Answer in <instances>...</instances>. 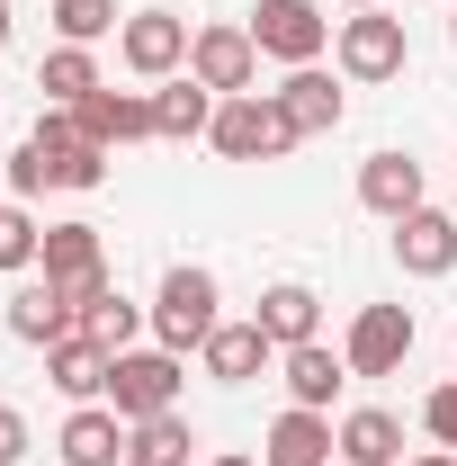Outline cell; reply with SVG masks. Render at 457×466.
<instances>
[{
	"instance_id": "1",
	"label": "cell",
	"mask_w": 457,
	"mask_h": 466,
	"mask_svg": "<svg viewBox=\"0 0 457 466\" xmlns=\"http://www.w3.org/2000/svg\"><path fill=\"white\" fill-rule=\"evenodd\" d=\"M9 179H18L27 198H36V188H99V179H108V144H90L63 108H46L36 135L9 153Z\"/></svg>"
},
{
	"instance_id": "2",
	"label": "cell",
	"mask_w": 457,
	"mask_h": 466,
	"mask_svg": "<svg viewBox=\"0 0 457 466\" xmlns=\"http://www.w3.org/2000/svg\"><path fill=\"white\" fill-rule=\"evenodd\" d=\"M216 153L225 162H279L287 144H296V126L279 116V99H260V90H242V99H216Z\"/></svg>"
},
{
	"instance_id": "3",
	"label": "cell",
	"mask_w": 457,
	"mask_h": 466,
	"mask_svg": "<svg viewBox=\"0 0 457 466\" xmlns=\"http://www.w3.org/2000/svg\"><path fill=\"white\" fill-rule=\"evenodd\" d=\"M216 279L207 269H171L162 279V305H153V332H162V350H207L216 341Z\"/></svg>"
},
{
	"instance_id": "4",
	"label": "cell",
	"mask_w": 457,
	"mask_h": 466,
	"mask_svg": "<svg viewBox=\"0 0 457 466\" xmlns=\"http://www.w3.org/2000/svg\"><path fill=\"white\" fill-rule=\"evenodd\" d=\"M108 404L126 421H153V412H179V350H126L108 377Z\"/></svg>"
},
{
	"instance_id": "5",
	"label": "cell",
	"mask_w": 457,
	"mask_h": 466,
	"mask_svg": "<svg viewBox=\"0 0 457 466\" xmlns=\"http://www.w3.org/2000/svg\"><path fill=\"white\" fill-rule=\"evenodd\" d=\"M36 260H46V279H55V288L72 296L81 314H90V305L108 296V260H99V225H46V251H36Z\"/></svg>"
},
{
	"instance_id": "6",
	"label": "cell",
	"mask_w": 457,
	"mask_h": 466,
	"mask_svg": "<svg viewBox=\"0 0 457 466\" xmlns=\"http://www.w3.org/2000/svg\"><path fill=\"white\" fill-rule=\"evenodd\" d=\"M242 27H251V46H260V55H279V63H296V72H305V63L323 55V36H332V27H323V9H314V0H260V9H251V18H242Z\"/></svg>"
},
{
	"instance_id": "7",
	"label": "cell",
	"mask_w": 457,
	"mask_h": 466,
	"mask_svg": "<svg viewBox=\"0 0 457 466\" xmlns=\"http://www.w3.org/2000/svg\"><path fill=\"white\" fill-rule=\"evenodd\" d=\"M251 72H260L251 27H198V36H188V81H207L216 99H242V90H251Z\"/></svg>"
},
{
	"instance_id": "8",
	"label": "cell",
	"mask_w": 457,
	"mask_h": 466,
	"mask_svg": "<svg viewBox=\"0 0 457 466\" xmlns=\"http://www.w3.org/2000/svg\"><path fill=\"white\" fill-rule=\"evenodd\" d=\"M117 55H126V72H144V81H171L179 63H188V27H179L171 9H135L117 27Z\"/></svg>"
},
{
	"instance_id": "9",
	"label": "cell",
	"mask_w": 457,
	"mask_h": 466,
	"mask_svg": "<svg viewBox=\"0 0 457 466\" xmlns=\"http://www.w3.org/2000/svg\"><path fill=\"white\" fill-rule=\"evenodd\" d=\"M403 350H412V314L403 305H368L359 323H350V377H395L403 368Z\"/></svg>"
},
{
	"instance_id": "10",
	"label": "cell",
	"mask_w": 457,
	"mask_h": 466,
	"mask_svg": "<svg viewBox=\"0 0 457 466\" xmlns=\"http://www.w3.org/2000/svg\"><path fill=\"white\" fill-rule=\"evenodd\" d=\"M341 72L350 81H395L403 72V18H377V9L341 18Z\"/></svg>"
},
{
	"instance_id": "11",
	"label": "cell",
	"mask_w": 457,
	"mask_h": 466,
	"mask_svg": "<svg viewBox=\"0 0 457 466\" xmlns=\"http://www.w3.org/2000/svg\"><path fill=\"white\" fill-rule=\"evenodd\" d=\"M126 458H135V431L117 404H81L63 421V466H126Z\"/></svg>"
},
{
	"instance_id": "12",
	"label": "cell",
	"mask_w": 457,
	"mask_h": 466,
	"mask_svg": "<svg viewBox=\"0 0 457 466\" xmlns=\"http://www.w3.org/2000/svg\"><path fill=\"white\" fill-rule=\"evenodd\" d=\"M9 332H18V341H36V350H55V341L81 332V305H72L55 279H27V288L9 296Z\"/></svg>"
},
{
	"instance_id": "13",
	"label": "cell",
	"mask_w": 457,
	"mask_h": 466,
	"mask_svg": "<svg viewBox=\"0 0 457 466\" xmlns=\"http://www.w3.org/2000/svg\"><path fill=\"white\" fill-rule=\"evenodd\" d=\"M72 126H81L90 144H144V135H162L144 90H90V99L72 108Z\"/></svg>"
},
{
	"instance_id": "14",
	"label": "cell",
	"mask_w": 457,
	"mask_h": 466,
	"mask_svg": "<svg viewBox=\"0 0 457 466\" xmlns=\"http://www.w3.org/2000/svg\"><path fill=\"white\" fill-rule=\"evenodd\" d=\"M46 377H55L72 404H99V395H108V377H117V350L90 341V332H72V341L46 350Z\"/></svg>"
},
{
	"instance_id": "15",
	"label": "cell",
	"mask_w": 457,
	"mask_h": 466,
	"mask_svg": "<svg viewBox=\"0 0 457 466\" xmlns=\"http://www.w3.org/2000/svg\"><path fill=\"white\" fill-rule=\"evenodd\" d=\"M395 260L412 269V279H449L457 269V225L440 216V207H412L395 225Z\"/></svg>"
},
{
	"instance_id": "16",
	"label": "cell",
	"mask_w": 457,
	"mask_h": 466,
	"mask_svg": "<svg viewBox=\"0 0 457 466\" xmlns=\"http://www.w3.org/2000/svg\"><path fill=\"white\" fill-rule=\"evenodd\" d=\"M269 99H279V116L296 126V144L341 126V90H332V72H314V63H305V72H287V90H269Z\"/></svg>"
},
{
	"instance_id": "17",
	"label": "cell",
	"mask_w": 457,
	"mask_h": 466,
	"mask_svg": "<svg viewBox=\"0 0 457 466\" xmlns=\"http://www.w3.org/2000/svg\"><path fill=\"white\" fill-rule=\"evenodd\" d=\"M332 449H341V440H332V421L296 404V412H279V431H269L260 466H332Z\"/></svg>"
},
{
	"instance_id": "18",
	"label": "cell",
	"mask_w": 457,
	"mask_h": 466,
	"mask_svg": "<svg viewBox=\"0 0 457 466\" xmlns=\"http://www.w3.org/2000/svg\"><path fill=\"white\" fill-rule=\"evenodd\" d=\"M269 332H260V323H216V341L198 350V359H207V377H225V386H242V377H260V368H269Z\"/></svg>"
},
{
	"instance_id": "19",
	"label": "cell",
	"mask_w": 457,
	"mask_h": 466,
	"mask_svg": "<svg viewBox=\"0 0 457 466\" xmlns=\"http://www.w3.org/2000/svg\"><path fill=\"white\" fill-rule=\"evenodd\" d=\"M359 198H368V207H377V216H412V207H421V162H403V153H377V162H368V171H359Z\"/></svg>"
},
{
	"instance_id": "20",
	"label": "cell",
	"mask_w": 457,
	"mask_h": 466,
	"mask_svg": "<svg viewBox=\"0 0 457 466\" xmlns=\"http://www.w3.org/2000/svg\"><path fill=\"white\" fill-rule=\"evenodd\" d=\"M251 323H260V332H269L279 350H296V341H314L323 305H314V288H296V279H287V288H269V296H260V314H251Z\"/></svg>"
},
{
	"instance_id": "21",
	"label": "cell",
	"mask_w": 457,
	"mask_h": 466,
	"mask_svg": "<svg viewBox=\"0 0 457 466\" xmlns=\"http://www.w3.org/2000/svg\"><path fill=\"white\" fill-rule=\"evenodd\" d=\"M341 458L350 466H403V421H395V412H377V404L350 412V421H341Z\"/></svg>"
},
{
	"instance_id": "22",
	"label": "cell",
	"mask_w": 457,
	"mask_h": 466,
	"mask_svg": "<svg viewBox=\"0 0 457 466\" xmlns=\"http://www.w3.org/2000/svg\"><path fill=\"white\" fill-rule=\"evenodd\" d=\"M341 377H350V359H332L323 341H296V350H287V395H296L305 412L332 404V386H341Z\"/></svg>"
},
{
	"instance_id": "23",
	"label": "cell",
	"mask_w": 457,
	"mask_h": 466,
	"mask_svg": "<svg viewBox=\"0 0 457 466\" xmlns=\"http://www.w3.org/2000/svg\"><path fill=\"white\" fill-rule=\"evenodd\" d=\"M153 126H162L171 144L207 135V126H216V90H207V81H171V90H153Z\"/></svg>"
},
{
	"instance_id": "24",
	"label": "cell",
	"mask_w": 457,
	"mask_h": 466,
	"mask_svg": "<svg viewBox=\"0 0 457 466\" xmlns=\"http://www.w3.org/2000/svg\"><path fill=\"white\" fill-rule=\"evenodd\" d=\"M36 90H46L55 108H81V99L99 90V63H90V46H55V55H46V72H36Z\"/></svg>"
},
{
	"instance_id": "25",
	"label": "cell",
	"mask_w": 457,
	"mask_h": 466,
	"mask_svg": "<svg viewBox=\"0 0 457 466\" xmlns=\"http://www.w3.org/2000/svg\"><path fill=\"white\" fill-rule=\"evenodd\" d=\"M135 458H144V466H188V421H179V412L135 421Z\"/></svg>"
},
{
	"instance_id": "26",
	"label": "cell",
	"mask_w": 457,
	"mask_h": 466,
	"mask_svg": "<svg viewBox=\"0 0 457 466\" xmlns=\"http://www.w3.org/2000/svg\"><path fill=\"white\" fill-rule=\"evenodd\" d=\"M55 27H63V46H99L117 27V0H55Z\"/></svg>"
},
{
	"instance_id": "27",
	"label": "cell",
	"mask_w": 457,
	"mask_h": 466,
	"mask_svg": "<svg viewBox=\"0 0 457 466\" xmlns=\"http://www.w3.org/2000/svg\"><path fill=\"white\" fill-rule=\"evenodd\" d=\"M135 323H144V314H135V305H126V296H99V305H90V314H81V332H90V341H108L117 359H126V341H135Z\"/></svg>"
},
{
	"instance_id": "28",
	"label": "cell",
	"mask_w": 457,
	"mask_h": 466,
	"mask_svg": "<svg viewBox=\"0 0 457 466\" xmlns=\"http://www.w3.org/2000/svg\"><path fill=\"white\" fill-rule=\"evenodd\" d=\"M36 251H46V233H36V216L0 207V269H36Z\"/></svg>"
},
{
	"instance_id": "29",
	"label": "cell",
	"mask_w": 457,
	"mask_h": 466,
	"mask_svg": "<svg viewBox=\"0 0 457 466\" xmlns=\"http://www.w3.org/2000/svg\"><path fill=\"white\" fill-rule=\"evenodd\" d=\"M421 421H431V440H440V449H457V386H440V395L421 404Z\"/></svg>"
},
{
	"instance_id": "30",
	"label": "cell",
	"mask_w": 457,
	"mask_h": 466,
	"mask_svg": "<svg viewBox=\"0 0 457 466\" xmlns=\"http://www.w3.org/2000/svg\"><path fill=\"white\" fill-rule=\"evenodd\" d=\"M27 458V421H18V404H0V466Z\"/></svg>"
},
{
	"instance_id": "31",
	"label": "cell",
	"mask_w": 457,
	"mask_h": 466,
	"mask_svg": "<svg viewBox=\"0 0 457 466\" xmlns=\"http://www.w3.org/2000/svg\"><path fill=\"white\" fill-rule=\"evenodd\" d=\"M0 46H9V0H0Z\"/></svg>"
},
{
	"instance_id": "32",
	"label": "cell",
	"mask_w": 457,
	"mask_h": 466,
	"mask_svg": "<svg viewBox=\"0 0 457 466\" xmlns=\"http://www.w3.org/2000/svg\"><path fill=\"white\" fill-rule=\"evenodd\" d=\"M216 466H260V458H216Z\"/></svg>"
},
{
	"instance_id": "33",
	"label": "cell",
	"mask_w": 457,
	"mask_h": 466,
	"mask_svg": "<svg viewBox=\"0 0 457 466\" xmlns=\"http://www.w3.org/2000/svg\"><path fill=\"white\" fill-rule=\"evenodd\" d=\"M412 466H457V458H412Z\"/></svg>"
},
{
	"instance_id": "34",
	"label": "cell",
	"mask_w": 457,
	"mask_h": 466,
	"mask_svg": "<svg viewBox=\"0 0 457 466\" xmlns=\"http://www.w3.org/2000/svg\"><path fill=\"white\" fill-rule=\"evenodd\" d=\"M350 9H377V0H350Z\"/></svg>"
},
{
	"instance_id": "35",
	"label": "cell",
	"mask_w": 457,
	"mask_h": 466,
	"mask_svg": "<svg viewBox=\"0 0 457 466\" xmlns=\"http://www.w3.org/2000/svg\"><path fill=\"white\" fill-rule=\"evenodd\" d=\"M126 466H144V458H126Z\"/></svg>"
}]
</instances>
